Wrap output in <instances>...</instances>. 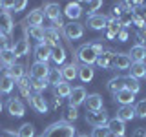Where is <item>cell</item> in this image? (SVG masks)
<instances>
[{
    "instance_id": "cell-19",
    "label": "cell",
    "mask_w": 146,
    "mask_h": 137,
    "mask_svg": "<svg viewBox=\"0 0 146 137\" xmlns=\"http://www.w3.org/2000/svg\"><path fill=\"white\" fill-rule=\"evenodd\" d=\"M77 64L75 62H70V64H64L62 70H60V75H62V80L70 82V80H75L77 79Z\"/></svg>"
},
{
    "instance_id": "cell-52",
    "label": "cell",
    "mask_w": 146,
    "mask_h": 137,
    "mask_svg": "<svg viewBox=\"0 0 146 137\" xmlns=\"http://www.w3.org/2000/svg\"><path fill=\"white\" fill-rule=\"evenodd\" d=\"M0 9H4V2H0Z\"/></svg>"
},
{
    "instance_id": "cell-4",
    "label": "cell",
    "mask_w": 146,
    "mask_h": 137,
    "mask_svg": "<svg viewBox=\"0 0 146 137\" xmlns=\"http://www.w3.org/2000/svg\"><path fill=\"white\" fill-rule=\"evenodd\" d=\"M64 35L70 40H77L84 35V26L79 24V22H70V24L64 26Z\"/></svg>"
},
{
    "instance_id": "cell-54",
    "label": "cell",
    "mask_w": 146,
    "mask_h": 137,
    "mask_svg": "<svg viewBox=\"0 0 146 137\" xmlns=\"http://www.w3.org/2000/svg\"><path fill=\"white\" fill-rule=\"evenodd\" d=\"M79 137H90V135H84V134H82V135H79Z\"/></svg>"
},
{
    "instance_id": "cell-45",
    "label": "cell",
    "mask_w": 146,
    "mask_h": 137,
    "mask_svg": "<svg viewBox=\"0 0 146 137\" xmlns=\"http://www.w3.org/2000/svg\"><path fill=\"white\" fill-rule=\"evenodd\" d=\"M2 49H11V46H9V39H7V37L0 33V51H2Z\"/></svg>"
},
{
    "instance_id": "cell-15",
    "label": "cell",
    "mask_w": 146,
    "mask_h": 137,
    "mask_svg": "<svg viewBox=\"0 0 146 137\" xmlns=\"http://www.w3.org/2000/svg\"><path fill=\"white\" fill-rule=\"evenodd\" d=\"M106 128L110 130V134L111 135H124L126 134V126H124V122L121 121V119H110L108 121V124H106Z\"/></svg>"
},
{
    "instance_id": "cell-53",
    "label": "cell",
    "mask_w": 146,
    "mask_h": 137,
    "mask_svg": "<svg viewBox=\"0 0 146 137\" xmlns=\"http://www.w3.org/2000/svg\"><path fill=\"white\" fill-rule=\"evenodd\" d=\"M110 137H124V135H110Z\"/></svg>"
},
{
    "instance_id": "cell-5",
    "label": "cell",
    "mask_w": 146,
    "mask_h": 137,
    "mask_svg": "<svg viewBox=\"0 0 146 137\" xmlns=\"http://www.w3.org/2000/svg\"><path fill=\"white\" fill-rule=\"evenodd\" d=\"M86 97H88V95H86L84 86H75V88H71V93H70V106L77 108V106H80V104H84Z\"/></svg>"
},
{
    "instance_id": "cell-37",
    "label": "cell",
    "mask_w": 146,
    "mask_h": 137,
    "mask_svg": "<svg viewBox=\"0 0 146 137\" xmlns=\"http://www.w3.org/2000/svg\"><path fill=\"white\" fill-rule=\"evenodd\" d=\"M46 82H48V84H53V86L60 84L62 82L60 70H51V68H49V73H48V77H46Z\"/></svg>"
},
{
    "instance_id": "cell-17",
    "label": "cell",
    "mask_w": 146,
    "mask_h": 137,
    "mask_svg": "<svg viewBox=\"0 0 146 137\" xmlns=\"http://www.w3.org/2000/svg\"><path fill=\"white\" fill-rule=\"evenodd\" d=\"M128 57L131 59V62H144V59H146V46H141V44L131 46Z\"/></svg>"
},
{
    "instance_id": "cell-42",
    "label": "cell",
    "mask_w": 146,
    "mask_h": 137,
    "mask_svg": "<svg viewBox=\"0 0 146 137\" xmlns=\"http://www.w3.org/2000/svg\"><path fill=\"white\" fill-rule=\"evenodd\" d=\"M26 6H27L26 0H20V2H6V7L15 9V11H22V9H26Z\"/></svg>"
},
{
    "instance_id": "cell-28",
    "label": "cell",
    "mask_w": 146,
    "mask_h": 137,
    "mask_svg": "<svg viewBox=\"0 0 146 137\" xmlns=\"http://www.w3.org/2000/svg\"><path fill=\"white\" fill-rule=\"evenodd\" d=\"M26 22H27L29 26H42V22H44V13L40 11V9H33V11L27 15Z\"/></svg>"
},
{
    "instance_id": "cell-9",
    "label": "cell",
    "mask_w": 146,
    "mask_h": 137,
    "mask_svg": "<svg viewBox=\"0 0 146 137\" xmlns=\"http://www.w3.org/2000/svg\"><path fill=\"white\" fill-rule=\"evenodd\" d=\"M7 112L11 113L13 117H22L24 115V112H26V106H24V102H22L20 99H9L7 100Z\"/></svg>"
},
{
    "instance_id": "cell-10",
    "label": "cell",
    "mask_w": 146,
    "mask_h": 137,
    "mask_svg": "<svg viewBox=\"0 0 146 137\" xmlns=\"http://www.w3.org/2000/svg\"><path fill=\"white\" fill-rule=\"evenodd\" d=\"M106 37L108 39H117V33L122 29V26H121V22L117 20V18H113V17H108V20H106Z\"/></svg>"
},
{
    "instance_id": "cell-55",
    "label": "cell",
    "mask_w": 146,
    "mask_h": 137,
    "mask_svg": "<svg viewBox=\"0 0 146 137\" xmlns=\"http://www.w3.org/2000/svg\"><path fill=\"white\" fill-rule=\"evenodd\" d=\"M144 9H146V4H144Z\"/></svg>"
},
{
    "instance_id": "cell-49",
    "label": "cell",
    "mask_w": 146,
    "mask_h": 137,
    "mask_svg": "<svg viewBox=\"0 0 146 137\" xmlns=\"http://www.w3.org/2000/svg\"><path fill=\"white\" fill-rule=\"evenodd\" d=\"M133 137H146V128H137Z\"/></svg>"
},
{
    "instance_id": "cell-14",
    "label": "cell",
    "mask_w": 146,
    "mask_h": 137,
    "mask_svg": "<svg viewBox=\"0 0 146 137\" xmlns=\"http://www.w3.org/2000/svg\"><path fill=\"white\" fill-rule=\"evenodd\" d=\"M84 104H86V110H88V112H97V110H102V97H100L99 93H91V95L86 97Z\"/></svg>"
},
{
    "instance_id": "cell-18",
    "label": "cell",
    "mask_w": 146,
    "mask_h": 137,
    "mask_svg": "<svg viewBox=\"0 0 146 137\" xmlns=\"http://www.w3.org/2000/svg\"><path fill=\"white\" fill-rule=\"evenodd\" d=\"M64 15L70 18L71 22H77V18L82 15V7H80V4H79V2H70V4L66 6V9H64Z\"/></svg>"
},
{
    "instance_id": "cell-21",
    "label": "cell",
    "mask_w": 146,
    "mask_h": 137,
    "mask_svg": "<svg viewBox=\"0 0 146 137\" xmlns=\"http://www.w3.org/2000/svg\"><path fill=\"white\" fill-rule=\"evenodd\" d=\"M106 20H108V17H104V15H91L88 17V26L91 27V29H95V31H99V29H104L106 27Z\"/></svg>"
},
{
    "instance_id": "cell-33",
    "label": "cell",
    "mask_w": 146,
    "mask_h": 137,
    "mask_svg": "<svg viewBox=\"0 0 146 137\" xmlns=\"http://www.w3.org/2000/svg\"><path fill=\"white\" fill-rule=\"evenodd\" d=\"M15 55H13V51L11 49H2V51H0V66H13V64H15Z\"/></svg>"
},
{
    "instance_id": "cell-39",
    "label": "cell",
    "mask_w": 146,
    "mask_h": 137,
    "mask_svg": "<svg viewBox=\"0 0 146 137\" xmlns=\"http://www.w3.org/2000/svg\"><path fill=\"white\" fill-rule=\"evenodd\" d=\"M133 113H135V117H139V119H146V99L139 100V102L135 104Z\"/></svg>"
},
{
    "instance_id": "cell-16",
    "label": "cell",
    "mask_w": 146,
    "mask_h": 137,
    "mask_svg": "<svg viewBox=\"0 0 146 137\" xmlns=\"http://www.w3.org/2000/svg\"><path fill=\"white\" fill-rule=\"evenodd\" d=\"M42 42L46 46H49V48H57V46H58V31L55 29V27H46Z\"/></svg>"
},
{
    "instance_id": "cell-8",
    "label": "cell",
    "mask_w": 146,
    "mask_h": 137,
    "mask_svg": "<svg viewBox=\"0 0 146 137\" xmlns=\"http://www.w3.org/2000/svg\"><path fill=\"white\" fill-rule=\"evenodd\" d=\"M35 59H36V62L48 64V61L51 59V48L46 46L44 42H38V44H36V48H35Z\"/></svg>"
},
{
    "instance_id": "cell-25",
    "label": "cell",
    "mask_w": 146,
    "mask_h": 137,
    "mask_svg": "<svg viewBox=\"0 0 146 137\" xmlns=\"http://www.w3.org/2000/svg\"><path fill=\"white\" fill-rule=\"evenodd\" d=\"M17 82L11 79L9 75H6V73H2L0 75V93H11L13 88H15Z\"/></svg>"
},
{
    "instance_id": "cell-3",
    "label": "cell",
    "mask_w": 146,
    "mask_h": 137,
    "mask_svg": "<svg viewBox=\"0 0 146 137\" xmlns=\"http://www.w3.org/2000/svg\"><path fill=\"white\" fill-rule=\"evenodd\" d=\"M86 121H88V124H91L93 128H102L108 124L110 117L108 113L104 112V110H97V112H88L86 113Z\"/></svg>"
},
{
    "instance_id": "cell-36",
    "label": "cell",
    "mask_w": 146,
    "mask_h": 137,
    "mask_svg": "<svg viewBox=\"0 0 146 137\" xmlns=\"http://www.w3.org/2000/svg\"><path fill=\"white\" fill-rule=\"evenodd\" d=\"M124 90L128 91H131V93H137V91L141 90V84H139V80L133 79V77H124Z\"/></svg>"
},
{
    "instance_id": "cell-31",
    "label": "cell",
    "mask_w": 146,
    "mask_h": 137,
    "mask_svg": "<svg viewBox=\"0 0 146 137\" xmlns=\"http://www.w3.org/2000/svg\"><path fill=\"white\" fill-rule=\"evenodd\" d=\"M17 86H18V90H20V95L22 97H26V99H29L31 97V84H29V77H22L20 80H17Z\"/></svg>"
},
{
    "instance_id": "cell-11",
    "label": "cell",
    "mask_w": 146,
    "mask_h": 137,
    "mask_svg": "<svg viewBox=\"0 0 146 137\" xmlns=\"http://www.w3.org/2000/svg\"><path fill=\"white\" fill-rule=\"evenodd\" d=\"M113 99H115V102H119L121 106H131V104L135 102V95L128 90H121L119 93L113 95Z\"/></svg>"
},
{
    "instance_id": "cell-56",
    "label": "cell",
    "mask_w": 146,
    "mask_h": 137,
    "mask_svg": "<svg viewBox=\"0 0 146 137\" xmlns=\"http://www.w3.org/2000/svg\"><path fill=\"white\" fill-rule=\"evenodd\" d=\"M144 77H146V75H144Z\"/></svg>"
},
{
    "instance_id": "cell-23",
    "label": "cell",
    "mask_w": 146,
    "mask_h": 137,
    "mask_svg": "<svg viewBox=\"0 0 146 137\" xmlns=\"http://www.w3.org/2000/svg\"><path fill=\"white\" fill-rule=\"evenodd\" d=\"M77 77L82 80V82H91L93 80V77H95V70H93V66H82L77 70Z\"/></svg>"
},
{
    "instance_id": "cell-24",
    "label": "cell",
    "mask_w": 146,
    "mask_h": 137,
    "mask_svg": "<svg viewBox=\"0 0 146 137\" xmlns=\"http://www.w3.org/2000/svg\"><path fill=\"white\" fill-rule=\"evenodd\" d=\"M130 66H131V59L128 57L126 53H117L115 55L113 68H117V70H130Z\"/></svg>"
},
{
    "instance_id": "cell-30",
    "label": "cell",
    "mask_w": 146,
    "mask_h": 137,
    "mask_svg": "<svg viewBox=\"0 0 146 137\" xmlns=\"http://www.w3.org/2000/svg\"><path fill=\"white\" fill-rule=\"evenodd\" d=\"M51 59L57 66H60V64L66 62V51H64V48L60 44H58L57 48H51Z\"/></svg>"
},
{
    "instance_id": "cell-46",
    "label": "cell",
    "mask_w": 146,
    "mask_h": 137,
    "mask_svg": "<svg viewBox=\"0 0 146 137\" xmlns=\"http://www.w3.org/2000/svg\"><path fill=\"white\" fill-rule=\"evenodd\" d=\"M137 39H139L141 46H144V44H146V26H144V27H141V29L137 31Z\"/></svg>"
},
{
    "instance_id": "cell-7",
    "label": "cell",
    "mask_w": 146,
    "mask_h": 137,
    "mask_svg": "<svg viewBox=\"0 0 146 137\" xmlns=\"http://www.w3.org/2000/svg\"><path fill=\"white\" fill-rule=\"evenodd\" d=\"M48 73H49V66H48V64H44V62H35L33 66H31V70H29V77H31V79L46 80Z\"/></svg>"
},
{
    "instance_id": "cell-50",
    "label": "cell",
    "mask_w": 146,
    "mask_h": 137,
    "mask_svg": "<svg viewBox=\"0 0 146 137\" xmlns=\"http://www.w3.org/2000/svg\"><path fill=\"white\" fill-rule=\"evenodd\" d=\"M0 135H2V137H18V135H17V132H13V130H4Z\"/></svg>"
},
{
    "instance_id": "cell-1",
    "label": "cell",
    "mask_w": 146,
    "mask_h": 137,
    "mask_svg": "<svg viewBox=\"0 0 146 137\" xmlns=\"http://www.w3.org/2000/svg\"><path fill=\"white\" fill-rule=\"evenodd\" d=\"M42 137H75V126L68 121H58L44 130Z\"/></svg>"
},
{
    "instance_id": "cell-12",
    "label": "cell",
    "mask_w": 146,
    "mask_h": 137,
    "mask_svg": "<svg viewBox=\"0 0 146 137\" xmlns=\"http://www.w3.org/2000/svg\"><path fill=\"white\" fill-rule=\"evenodd\" d=\"M44 17H48L51 22L60 20V6L57 2H49L44 6Z\"/></svg>"
},
{
    "instance_id": "cell-47",
    "label": "cell",
    "mask_w": 146,
    "mask_h": 137,
    "mask_svg": "<svg viewBox=\"0 0 146 137\" xmlns=\"http://www.w3.org/2000/svg\"><path fill=\"white\" fill-rule=\"evenodd\" d=\"M117 40H119V42H126V40H128V29L122 27V29L117 33Z\"/></svg>"
},
{
    "instance_id": "cell-34",
    "label": "cell",
    "mask_w": 146,
    "mask_h": 137,
    "mask_svg": "<svg viewBox=\"0 0 146 137\" xmlns=\"http://www.w3.org/2000/svg\"><path fill=\"white\" fill-rule=\"evenodd\" d=\"M26 31L29 33L31 39L38 40V42H42V40H44V27L42 26H29Z\"/></svg>"
},
{
    "instance_id": "cell-13",
    "label": "cell",
    "mask_w": 146,
    "mask_h": 137,
    "mask_svg": "<svg viewBox=\"0 0 146 137\" xmlns=\"http://www.w3.org/2000/svg\"><path fill=\"white\" fill-rule=\"evenodd\" d=\"M13 31V18L7 11H0V33L2 35H9Z\"/></svg>"
},
{
    "instance_id": "cell-43",
    "label": "cell",
    "mask_w": 146,
    "mask_h": 137,
    "mask_svg": "<svg viewBox=\"0 0 146 137\" xmlns=\"http://www.w3.org/2000/svg\"><path fill=\"white\" fill-rule=\"evenodd\" d=\"M110 135H111L110 130L106 126H102V128H93V132H91L90 137H110Z\"/></svg>"
},
{
    "instance_id": "cell-2",
    "label": "cell",
    "mask_w": 146,
    "mask_h": 137,
    "mask_svg": "<svg viewBox=\"0 0 146 137\" xmlns=\"http://www.w3.org/2000/svg\"><path fill=\"white\" fill-rule=\"evenodd\" d=\"M77 59L84 64V66H93L95 62H97V59H99V55L95 53V49H93V44H82L79 49H77Z\"/></svg>"
},
{
    "instance_id": "cell-40",
    "label": "cell",
    "mask_w": 146,
    "mask_h": 137,
    "mask_svg": "<svg viewBox=\"0 0 146 137\" xmlns=\"http://www.w3.org/2000/svg\"><path fill=\"white\" fill-rule=\"evenodd\" d=\"M29 84H31V90H35L36 93H40V91H44L48 88V82L40 80V79H29Z\"/></svg>"
},
{
    "instance_id": "cell-44",
    "label": "cell",
    "mask_w": 146,
    "mask_h": 137,
    "mask_svg": "<svg viewBox=\"0 0 146 137\" xmlns=\"http://www.w3.org/2000/svg\"><path fill=\"white\" fill-rule=\"evenodd\" d=\"M79 117V112H77V108H73V106H70L66 110V121L70 122V121H75V119Z\"/></svg>"
},
{
    "instance_id": "cell-22",
    "label": "cell",
    "mask_w": 146,
    "mask_h": 137,
    "mask_svg": "<svg viewBox=\"0 0 146 137\" xmlns=\"http://www.w3.org/2000/svg\"><path fill=\"white\" fill-rule=\"evenodd\" d=\"M11 51L15 57H24V55L29 53V42H27L26 39H20V40H17L15 46L11 48Z\"/></svg>"
},
{
    "instance_id": "cell-48",
    "label": "cell",
    "mask_w": 146,
    "mask_h": 137,
    "mask_svg": "<svg viewBox=\"0 0 146 137\" xmlns=\"http://www.w3.org/2000/svg\"><path fill=\"white\" fill-rule=\"evenodd\" d=\"M91 44H93V49H95V53H97V55H102V51H104L102 44H99V42H91Z\"/></svg>"
},
{
    "instance_id": "cell-35",
    "label": "cell",
    "mask_w": 146,
    "mask_h": 137,
    "mask_svg": "<svg viewBox=\"0 0 146 137\" xmlns=\"http://www.w3.org/2000/svg\"><path fill=\"white\" fill-rule=\"evenodd\" d=\"M55 93H57V97H58V99H60V97H70V93H71V86L68 84L66 80H62L60 84L55 86Z\"/></svg>"
},
{
    "instance_id": "cell-51",
    "label": "cell",
    "mask_w": 146,
    "mask_h": 137,
    "mask_svg": "<svg viewBox=\"0 0 146 137\" xmlns=\"http://www.w3.org/2000/svg\"><path fill=\"white\" fill-rule=\"evenodd\" d=\"M2 108H4V104H2V99H0V112H2Z\"/></svg>"
},
{
    "instance_id": "cell-26",
    "label": "cell",
    "mask_w": 146,
    "mask_h": 137,
    "mask_svg": "<svg viewBox=\"0 0 146 137\" xmlns=\"http://www.w3.org/2000/svg\"><path fill=\"white\" fill-rule=\"evenodd\" d=\"M146 75V64L144 62H131L130 66V77H133V79L139 80L141 77Z\"/></svg>"
},
{
    "instance_id": "cell-20",
    "label": "cell",
    "mask_w": 146,
    "mask_h": 137,
    "mask_svg": "<svg viewBox=\"0 0 146 137\" xmlns=\"http://www.w3.org/2000/svg\"><path fill=\"white\" fill-rule=\"evenodd\" d=\"M29 102H31V106L35 108V112H38V113H46V112H48V102H46V99L40 93L31 95Z\"/></svg>"
},
{
    "instance_id": "cell-38",
    "label": "cell",
    "mask_w": 146,
    "mask_h": 137,
    "mask_svg": "<svg viewBox=\"0 0 146 137\" xmlns=\"http://www.w3.org/2000/svg\"><path fill=\"white\" fill-rule=\"evenodd\" d=\"M17 135L18 137H35V126L31 124V122H26V124H22L18 128Z\"/></svg>"
},
{
    "instance_id": "cell-41",
    "label": "cell",
    "mask_w": 146,
    "mask_h": 137,
    "mask_svg": "<svg viewBox=\"0 0 146 137\" xmlns=\"http://www.w3.org/2000/svg\"><path fill=\"white\" fill-rule=\"evenodd\" d=\"M86 7H88V15H95V11H99L100 7H102V2L100 0H93V2H88L86 4Z\"/></svg>"
},
{
    "instance_id": "cell-32",
    "label": "cell",
    "mask_w": 146,
    "mask_h": 137,
    "mask_svg": "<svg viewBox=\"0 0 146 137\" xmlns=\"http://www.w3.org/2000/svg\"><path fill=\"white\" fill-rule=\"evenodd\" d=\"M133 117H135V113H133V108H131V106H121L117 110V119H121L122 122L131 121Z\"/></svg>"
},
{
    "instance_id": "cell-29",
    "label": "cell",
    "mask_w": 146,
    "mask_h": 137,
    "mask_svg": "<svg viewBox=\"0 0 146 137\" xmlns=\"http://www.w3.org/2000/svg\"><path fill=\"white\" fill-rule=\"evenodd\" d=\"M6 75H9L13 80H20L22 77H24V66L22 64H13V66H9L6 70Z\"/></svg>"
},
{
    "instance_id": "cell-6",
    "label": "cell",
    "mask_w": 146,
    "mask_h": 137,
    "mask_svg": "<svg viewBox=\"0 0 146 137\" xmlns=\"http://www.w3.org/2000/svg\"><path fill=\"white\" fill-rule=\"evenodd\" d=\"M115 51H111V49H104L102 55H99V59H97V62L95 64H99L102 70H110V68H113V62H115Z\"/></svg>"
},
{
    "instance_id": "cell-27",
    "label": "cell",
    "mask_w": 146,
    "mask_h": 137,
    "mask_svg": "<svg viewBox=\"0 0 146 137\" xmlns=\"http://www.w3.org/2000/svg\"><path fill=\"white\" fill-rule=\"evenodd\" d=\"M108 90L110 93H119L121 90H124V77H113V79L108 80Z\"/></svg>"
}]
</instances>
